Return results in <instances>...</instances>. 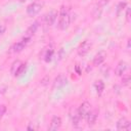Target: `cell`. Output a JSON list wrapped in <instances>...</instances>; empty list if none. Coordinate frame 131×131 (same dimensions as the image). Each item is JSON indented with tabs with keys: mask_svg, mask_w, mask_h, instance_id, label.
Wrapping results in <instances>:
<instances>
[{
	"mask_svg": "<svg viewBox=\"0 0 131 131\" xmlns=\"http://www.w3.org/2000/svg\"><path fill=\"white\" fill-rule=\"evenodd\" d=\"M60 126H61V118L58 116H53L48 129L50 131H55V130H58L60 128Z\"/></svg>",
	"mask_w": 131,
	"mask_h": 131,
	"instance_id": "cell-10",
	"label": "cell"
},
{
	"mask_svg": "<svg viewBox=\"0 0 131 131\" xmlns=\"http://www.w3.org/2000/svg\"><path fill=\"white\" fill-rule=\"evenodd\" d=\"M107 3H108V0H99L97 2V4L94 7V10H93V15H94L95 18H99L100 17L101 12L103 10V7H105V5Z\"/></svg>",
	"mask_w": 131,
	"mask_h": 131,
	"instance_id": "cell-6",
	"label": "cell"
},
{
	"mask_svg": "<svg viewBox=\"0 0 131 131\" xmlns=\"http://www.w3.org/2000/svg\"><path fill=\"white\" fill-rule=\"evenodd\" d=\"M128 69V63L124 60H120L117 64V68H116V75L117 76H122L125 74V72L127 71Z\"/></svg>",
	"mask_w": 131,
	"mask_h": 131,
	"instance_id": "cell-11",
	"label": "cell"
},
{
	"mask_svg": "<svg viewBox=\"0 0 131 131\" xmlns=\"http://www.w3.org/2000/svg\"><path fill=\"white\" fill-rule=\"evenodd\" d=\"M21 1H23V2H24V1H26V0H21Z\"/></svg>",
	"mask_w": 131,
	"mask_h": 131,
	"instance_id": "cell-27",
	"label": "cell"
},
{
	"mask_svg": "<svg viewBox=\"0 0 131 131\" xmlns=\"http://www.w3.org/2000/svg\"><path fill=\"white\" fill-rule=\"evenodd\" d=\"M96 119H97V111L91 110L86 116V121H87L88 126H93L96 122Z\"/></svg>",
	"mask_w": 131,
	"mask_h": 131,
	"instance_id": "cell-12",
	"label": "cell"
},
{
	"mask_svg": "<svg viewBox=\"0 0 131 131\" xmlns=\"http://www.w3.org/2000/svg\"><path fill=\"white\" fill-rule=\"evenodd\" d=\"M5 113H6V105L5 104H0V120L2 119V117L4 116Z\"/></svg>",
	"mask_w": 131,
	"mask_h": 131,
	"instance_id": "cell-22",
	"label": "cell"
},
{
	"mask_svg": "<svg viewBox=\"0 0 131 131\" xmlns=\"http://www.w3.org/2000/svg\"><path fill=\"white\" fill-rule=\"evenodd\" d=\"M53 53H54V51H53V49L52 48H49V49H47V51H46V54H45V61L46 62H49L50 60H51V58H52V56H53Z\"/></svg>",
	"mask_w": 131,
	"mask_h": 131,
	"instance_id": "cell-19",
	"label": "cell"
},
{
	"mask_svg": "<svg viewBox=\"0 0 131 131\" xmlns=\"http://www.w3.org/2000/svg\"><path fill=\"white\" fill-rule=\"evenodd\" d=\"M26 67H27V64H26V63H23V64L20 66V68L18 69V71H17V73L15 74L14 77H19V76H21V75L25 73V71H26Z\"/></svg>",
	"mask_w": 131,
	"mask_h": 131,
	"instance_id": "cell-21",
	"label": "cell"
},
{
	"mask_svg": "<svg viewBox=\"0 0 131 131\" xmlns=\"http://www.w3.org/2000/svg\"><path fill=\"white\" fill-rule=\"evenodd\" d=\"M37 28H38V24L37 23H34L33 25H31L29 28H28V30L26 31V34H25V37L26 38H29V39H31V37L36 33V31H37Z\"/></svg>",
	"mask_w": 131,
	"mask_h": 131,
	"instance_id": "cell-16",
	"label": "cell"
},
{
	"mask_svg": "<svg viewBox=\"0 0 131 131\" xmlns=\"http://www.w3.org/2000/svg\"><path fill=\"white\" fill-rule=\"evenodd\" d=\"M21 64H23V62H21L19 59H15V60L11 63V66H10V74H11L12 76H15V74L17 73V71H18V69L20 68Z\"/></svg>",
	"mask_w": 131,
	"mask_h": 131,
	"instance_id": "cell-14",
	"label": "cell"
},
{
	"mask_svg": "<svg viewBox=\"0 0 131 131\" xmlns=\"http://www.w3.org/2000/svg\"><path fill=\"white\" fill-rule=\"evenodd\" d=\"M127 50H128V51L130 50V38L127 40Z\"/></svg>",
	"mask_w": 131,
	"mask_h": 131,
	"instance_id": "cell-26",
	"label": "cell"
},
{
	"mask_svg": "<svg viewBox=\"0 0 131 131\" xmlns=\"http://www.w3.org/2000/svg\"><path fill=\"white\" fill-rule=\"evenodd\" d=\"M42 9V4L39 2H33L27 7V14L30 16H34L38 14Z\"/></svg>",
	"mask_w": 131,
	"mask_h": 131,
	"instance_id": "cell-2",
	"label": "cell"
},
{
	"mask_svg": "<svg viewBox=\"0 0 131 131\" xmlns=\"http://www.w3.org/2000/svg\"><path fill=\"white\" fill-rule=\"evenodd\" d=\"M94 88H95L97 94L100 95V94L102 93L103 89H104V83H103V81H101V80H97V81L94 83Z\"/></svg>",
	"mask_w": 131,
	"mask_h": 131,
	"instance_id": "cell-17",
	"label": "cell"
},
{
	"mask_svg": "<svg viewBox=\"0 0 131 131\" xmlns=\"http://www.w3.org/2000/svg\"><path fill=\"white\" fill-rule=\"evenodd\" d=\"M91 110H92V106H91L90 102H88V101H84V102H82V103L80 104V106L78 107V112H79V115H80L81 119L86 118L87 114H88Z\"/></svg>",
	"mask_w": 131,
	"mask_h": 131,
	"instance_id": "cell-5",
	"label": "cell"
},
{
	"mask_svg": "<svg viewBox=\"0 0 131 131\" xmlns=\"http://www.w3.org/2000/svg\"><path fill=\"white\" fill-rule=\"evenodd\" d=\"M5 29H6V28H5V26H4V25H2V24H0V35H1V34H3V33L5 32Z\"/></svg>",
	"mask_w": 131,
	"mask_h": 131,
	"instance_id": "cell-24",
	"label": "cell"
},
{
	"mask_svg": "<svg viewBox=\"0 0 131 131\" xmlns=\"http://www.w3.org/2000/svg\"><path fill=\"white\" fill-rule=\"evenodd\" d=\"M105 57H106V53H105L104 51H100V52H98V53L94 56V58H93V66H95V67L100 66V64L104 61Z\"/></svg>",
	"mask_w": 131,
	"mask_h": 131,
	"instance_id": "cell-13",
	"label": "cell"
},
{
	"mask_svg": "<svg viewBox=\"0 0 131 131\" xmlns=\"http://www.w3.org/2000/svg\"><path fill=\"white\" fill-rule=\"evenodd\" d=\"M75 70H76V72H77V74L78 75H81V70H80V66L79 64H76V67H75Z\"/></svg>",
	"mask_w": 131,
	"mask_h": 131,
	"instance_id": "cell-25",
	"label": "cell"
},
{
	"mask_svg": "<svg viewBox=\"0 0 131 131\" xmlns=\"http://www.w3.org/2000/svg\"><path fill=\"white\" fill-rule=\"evenodd\" d=\"M71 24V16L69 10L66 6H61L59 10V17H58V28L62 31L67 30Z\"/></svg>",
	"mask_w": 131,
	"mask_h": 131,
	"instance_id": "cell-1",
	"label": "cell"
},
{
	"mask_svg": "<svg viewBox=\"0 0 131 131\" xmlns=\"http://www.w3.org/2000/svg\"><path fill=\"white\" fill-rule=\"evenodd\" d=\"M126 7H127V3H126V2H123V1L119 2V4L117 5V9H116L117 15H118V16H120V15L122 14L123 10H124V9H126Z\"/></svg>",
	"mask_w": 131,
	"mask_h": 131,
	"instance_id": "cell-18",
	"label": "cell"
},
{
	"mask_svg": "<svg viewBox=\"0 0 131 131\" xmlns=\"http://www.w3.org/2000/svg\"><path fill=\"white\" fill-rule=\"evenodd\" d=\"M91 46H92V44H91L90 41H88V40L83 41V42L79 45V47H78V49H77L78 54H79L80 56H84V55H86V54L90 51Z\"/></svg>",
	"mask_w": 131,
	"mask_h": 131,
	"instance_id": "cell-4",
	"label": "cell"
},
{
	"mask_svg": "<svg viewBox=\"0 0 131 131\" xmlns=\"http://www.w3.org/2000/svg\"><path fill=\"white\" fill-rule=\"evenodd\" d=\"M126 20L127 23H130V7H126Z\"/></svg>",
	"mask_w": 131,
	"mask_h": 131,
	"instance_id": "cell-23",
	"label": "cell"
},
{
	"mask_svg": "<svg viewBox=\"0 0 131 131\" xmlns=\"http://www.w3.org/2000/svg\"><path fill=\"white\" fill-rule=\"evenodd\" d=\"M130 81H131V78H130V75H129V74L122 75V84H123L124 86H129Z\"/></svg>",
	"mask_w": 131,
	"mask_h": 131,
	"instance_id": "cell-20",
	"label": "cell"
},
{
	"mask_svg": "<svg viewBox=\"0 0 131 131\" xmlns=\"http://www.w3.org/2000/svg\"><path fill=\"white\" fill-rule=\"evenodd\" d=\"M67 83H68L67 77H66L64 75L60 74V75H58V76L54 79V81H53V88H61V87H63Z\"/></svg>",
	"mask_w": 131,
	"mask_h": 131,
	"instance_id": "cell-9",
	"label": "cell"
},
{
	"mask_svg": "<svg viewBox=\"0 0 131 131\" xmlns=\"http://www.w3.org/2000/svg\"><path fill=\"white\" fill-rule=\"evenodd\" d=\"M70 118H71V121L73 123V126L75 128H79V125H80V122H81L82 119L79 115V112H78L77 107H72V110L70 112Z\"/></svg>",
	"mask_w": 131,
	"mask_h": 131,
	"instance_id": "cell-3",
	"label": "cell"
},
{
	"mask_svg": "<svg viewBox=\"0 0 131 131\" xmlns=\"http://www.w3.org/2000/svg\"><path fill=\"white\" fill-rule=\"evenodd\" d=\"M56 16H57V13H56L55 11H50L49 13H47V14H46V16H45L46 24H47L48 26L53 25V23H54V21H55V19H56Z\"/></svg>",
	"mask_w": 131,
	"mask_h": 131,
	"instance_id": "cell-15",
	"label": "cell"
},
{
	"mask_svg": "<svg viewBox=\"0 0 131 131\" xmlns=\"http://www.w3.org/2000/svg\"><path fill=\"white\" fill-rule=\"evenodd\" d=\"M116 127H117L118 130H121V131H128V130H130V128H131V124H130V121H129L128 119H126V118L123 117V118H121V119L118 120Z\"/></svg>",
	"mask_w": 131,
	"mask_h": 131,
	"instance_id": "cell-7",
	"label": "cell"
},
{
	"mask_svg": "<svg viewBox=\"0 0 131 131\" xmlns=\"http://www.w3.org/2000/svg\"><path fill=\"white\" fill-rule=\"evenodd\" d=\"M29 41H30L29 38L24 37L21 41H18V42L14 43V44L12 45V47H11L12 51H13L14 53H18V52L23 51V49H25V47H26V45H27V43H28Z\"/></svg>",
	"mask_w": 131,
	"mask_h": 131,
	"instance_id": "cell-8",
	"label": "cell"
}]
</instances>
